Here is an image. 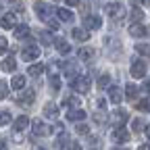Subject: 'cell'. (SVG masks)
Listing matches in <instances>:
<instances>
[{
  "instance_id": "d6a6232c",
  "label": "cell",
  "mask_w": 150,
  "mask_h": 150,
  "mask_svg": "<svg viewBox=\"0 0 150 150\" xmlns=\"http://www.w3.org/2000/svg\"><path fill=\"white\" fill-rule=\"evenodd\" d=\"M136 108H138V110H150V100H140V102L136 104Z\"/></svg>"
},
{
  "instance_id": "3957f363",
  "label": "cell",
  "mask_w": 150,
  "mask_h": 150,
  "mask_svg": "<svg viewBox=\"0 0 150 150\" xmlns=\"http://www.w3.org/2000/svg\"><path fill=\"white\" fill-rule=\"evenodd\" d=\"M146 63L144 61H134L131 63V77L134 79H144L146 77Z\"/></svg>"
},
{
  "instance_id": "5bb4252c",
  "label": "cell",
  "mask_w": 150,
  "mask_h": 150,
  "mask_svg": "<svg viewBox=\"0 0 150 150\" xmlns=\"http://www.w3.org/2000/svg\"><path fill=\"white\" fill-rule=\"evenodd\" d=\"M129 35H134V38H142L146 35V27L140 25V23H131L129 25Z\"/></svg>"
},
{
  "instance_id": "7c38bea8",
  "label": "cell",
  "mask_w": 150,
  "mask_h": 150,
  "mask_svg": "<svg viewBox=\"0 0 150 150\" xmlns=\"http://www.w3.org/2000/svg\"><path fill=\"white\" fill-rule=\"evenodd\" d=\"M27 125H29V119H27L25 115H21V117H17V119H15V125H13V127H15V131L19 134V131H25Z\"/></svg>"
},
{
  "instance_id": "bcb514c9",
  "label": "cell",
  "mask_w": 150,
  "mask_h": 150,
  "mask_svg": "<svg viewBox=\"0 0 150 150\" xmlns=\"http://www.w3.org/2000/svg\"><path fill=\"white\" fill-rule=\"evenodd\" d=\"M33 150H46V148H42V146H33Z\"/></svg>"
},
{
  "instance_id": "8fae6325",
  "label": "cell",
  "mask_w": 150,
  "mask_h": 150,
  "mask_svg": "<svg viewBox=\"0 0 150 150\" xmlns=\"http://www.w3.org/2000/svg\"><path fill=\"white\" fill-rule=\"evenodd\" d=\"M54 46H56V50H59L61 54H69V52H71L69 42H67V40H63V38H56V40H54Z\"/></svg>"
},
{
  "instance_id": "d6986e66",
  "label": "cell",
  "mask_w": 150,
  "mask_h": 150,
  "mask_svg": "<svg viewBox=\"0 0 150 150\" xmlns=\"http://www.w3.org/2000/svg\"><path fill=\"white\" fill-rule=\"evenodd\" d=\"M19 100H21V104H33V100H35V92H33V90L23 92L21 96H19Z\"/></svg>"
},
{
  "instance_id": "52a82bcc",
  "label": "cell",
  "mask_w": 150,
  "mask_h": 150,
  "mask_svg": "<svg viewBox=\"0 0 150 150\" xmlns=\"http://www.w3.org/2000/svg\"><path fill=\"white\" fill-rule=\"evenodd\" d=\"M31 127H33V136H46V134H50V127L42 119H35Z\"/></svg>"
},
{
  "instance_id": "4dcf8cb0",
  "label": "cell",
  "mask_w": 150,
  "mask_h": 150,
  "mask_svg": "<svg viewBox=\"0 0 150 150\" xmlns=\"http://www.w3.org/2000/svg\"><path fill=\"white\" fill-rule=\"evenodd\" d=\"M50 83H52V88H61V77L54 71H50Z\"/></svg>"
},
{
  "instance_id": "9c48e42d",
  "label": "cell",
  "mask_w": 150,
  "mask_h": 150,
  "mask_svg": "<svg viewBox=\"0 0 150 150\" xmlns=\"http://www.w3.org/2000/svg\"><path fill=\"white\" fill-rule=\"evenodd\" d=\"M83 25L88 29H100L102 27V21H100V17H96V15H88L83 19Z\"/></svg>"
},
{
  "instance_id": "83f0119b",
  "label": "cell",
  "mask_w": 150,
  "mask_h": 150,
  "mask_svg": "<svg viewBox=\"0 0 150 150\" xmlns=\"http://www.w3.org/2000/svg\"><path fill=\"white\" fill-rule=\"evenodd\" d=\"M108 83H110V75L108 73H104V75L98 77V88H108Z\"/></svg>"
},
{
  "instance_id": "44dd1931",
  "label": "cell",
  "mask_w": 150,
  "mask_h": 150,
  "mask_svg": "<svg viewBox=\"0 0 150 150\" xmlns=\"http://www.w3.org/2000/svg\"><path fill=\"white\" fill-rule=\"evenodd\" d=\"M27 73L31 75V77H40V75L44 73V65H38V63H33V65H29Z\"/></svg>"
},
{
  "instance_id": "f546056e",
  "label": "cell",
  "mask_w": 150,
  "mask_h": 150,
  "mask_svg": "<svg viewBox=\"0 0 150 150\" xmlns=\"http://www.w3.org/2000/svg\"><path fill=\"white\" fill-rule=\"evenodd\" d=\"M131 129H134V131L146 129V127H144V121H142V119H134V121H131Z\"/></svg>"
},
{
  "instance_id": "1f68e13d",
  "label": "cell",
  "mask_w": 150,
  "mask_h": 150,
  "mask_svg": "<svg viewBox=\"0 0 150 150\" xmlns=\"http://www.w3.org/2000/svg\"><path fill=\"white\" fill-rule=\"evenodd\" d=\"M40 42H42L44 46H48V44L52 42V38H50V33H48V31H42V33H40Z\"/></svg>"
},
{
  "instance_id": "f1b7e54d",
  "label": "cell",
  "mask_w": 150,
  "mask_h": 150,
  "mask_svg": "<svg viewBox=\"0 0 150 150\" xmlns=\"http://www.w3.org/2000/svg\"><path fill=\"white\" fill-rule=\"evenodd\" d=\"M136 50H138L140 54H144L146 59H150V46H148V44H138V46H136Z\"/></svg>"
},
{
  "instance_id": "60d3db41",
  "label": "cell",
  "mask_w": 150,
  "mask_h": 150,
  "mask_svg": "<svg viewBox=\"0 0 150 150\" xmlns=\"http://www.w3.org/2000/svg\"><path fill=\"white\" fill-rule=\"evenodd\" d=\"M8 119H11V115L4 110V112H2V125H6V123H8Z\"/></svg>"
},
{
  "instance_id": "9a60e30c",
  "label": "cell",
  "mask_w": 150,
  "mask_h": 150,
  "mask_svg": "<svg viewBox=\"0 0 150 150\" xmlns=\"http://www.w3.org/2000/svg\"><path fill=\"white\" fill-rule=\"evenodd\" d=\"M71 35H73V40H77V42H88V38H90L88 29H77V27L71 31Z\"/></svg>"
},
{
  "instance_id": "d590c367",
  "label": "cell",
  "mask_w": 150,
  "mask_h": 150,
  "mask_svg": "<svg viewBox=\"0 0 150 150\" xmlns=\"http://www.w3.org/2000/svg\"><path fill=\"white\" fill-rule=\"evenodd\" d=\"M77 134L88 136V134H90V127H88V125H83V123H79V125H77Z\"/></svg>"
},
{
  "instance_id": "b9f144b4",
  "label": "cell",
  "mask_w": 150,
  "mask_h": 150,
  "mask_svg": "<svg viewBox=\"0 0 150 150\" xmlns=\"http://www.w3.org/2000/svg\"><path fill=\"white\" fill-rule=\"evenodd\" d=\"M69 150H81V146H79V144H77V142H73V144H71V146H69Z\"/></svg>"
},
{
  "instance_id": "277c9868",
  "label": "cell",
  "mask_w": 150,
  "mask_h": 150,
  "mask_svg": "<svg viewBox=\"0 0 150 150\" xmlns=\"http://www.w3.org/2000/svg\"><path fill=\"white\" fill-rule=\"evenodd\" d=\"M112 140H115L117 144H125V142H129V131H127V127H123V125L115 127V129H112Z\"/></svg>"
},
{
  "instance_id": "ee69618b",
  "label": "cell",
  "mask_w": 150,
  "mask_h": 150,
  "mask_svg": "<svg viewBox=\"0 0 150 150\" xmlns=\"http://www.w3.org/2000/svg\"><path fill=\"white\" fill-rule=\"evenodd\" d=\"M138 150H150V146H148V144H142V146H140Z\"/></svg>"
},
{
  "instance_id": "cb8c5ba5",
  "label": "cell",
  "mask_w": 150,
  "mask_h": 150,
  "mask_svg": "<svg viewBox=\"0 0 150 150\" xmlns=\"http://www.w3.org/2000/svg\"><path fill=\"white\" fill-rule=\"evenodd\" d=\"M2 69L4 71H15L17 69V61L13 59V56H6V59L2 61Z\"/></svg>"
},
{
  "instance_id": "ffe728a7",
  "label": "cell",
  "mask_w": 150,
  "mask_h": 150,
  "mask_svg": "<svg viewBox=\"0 0 150 150\" xmlns=\"http://www.w3.org/2000/svg\"><path fill=\"white\" fill-rule=\"evenodd\" d=\"M56 17H59L61 21H65V23L73 21V13H71V11H67V8H56Z\"/></svg>"
},
{
  "instance_id": "5b68a950",
  "label": "cell",
  "mask_w": 150,
  "mask_h": 150,
  "mask_svg": "<svg viewBox=\"0 0 150 150\" xmlns=\"http://www.w3.org/2000/svg\"><path fill=\"white\" fill-rule=\"evenodd\" d=\"M21 56H23V61L25 63H31V61H35L38 59V56H40V48H38V46H25L23 48V52H21Z\"/></svg>"
},
{
  "instance_id": "7dc6e473",
  "label": "cell",
  "mask_w": 150,
  "mask_h": 150,
  "mask_svg": "<svg viewBox=\"0 0 150 150\" xmlns=\"http://www.w3.org/2000/svg\"><path fill=\"white\" fill-rule=\"evenodd\" d=\"M146 136H148V138H150V125H148V127H146Z\"/></svg>"
},
{
  "instance_id": "4fadbf2b",
  "label": "cell",
  "mask_w": 150,
  "mask_h": 150,
  "mask_svg": "<svg viewBox=\"0 0 150 150\" xmlns=\"http://www.w3.org/2000/svg\"><path fill=\"white\" fill-rule=\"evenodd\" d=\"M11 27H17L15 15H13V13H4V15H2V29H11Z\"/></svg>"
},
{
  "instance_id": "2e32d148",
  "label": "cell",
  "mask_w": 150,
  "mask_h": 150,
  "mask_svg": "<svg viewBox=\"0 0 150 150\" xmlns=\"http://www.w3.org/2000/svg\"><path fill=\"white\" fill-rule=\"evenodd\" d=\"M67 119H71V121H83L86 119V112L81 108H73V110L67 112Z\"/></svg>"
},
{
  "instance_id": "e0dca14e",
  "label": "cell",
  "mask_w": 150,
  "mask_h": 150,
  "mask_svg": "<svg viewBox=\"0 0 150 150\" xmlns=\"http://www.w3.org/2000/svg\"><path fill=\"white\" fill-rule=\"evenodd\" d=\"M112 119H115V123H117L115 127H119V125H125V121H127V112L119 108V110H115V112H112Z\"/></svg>"
},
{
  "instance_id": "8d00e7d4",
  "label": "cell",
  "mask_w": 150,
  "mask_h": 150,
  "mask_svg": "<svg viewBox=\"0 0 150 150\" xmlns=\"http://www.w3.org/2000/svg\"><path fill=\"white\" fill-rule=\"evenodd\" d=\"M46 23H48V27H50V29H59V23H56L54 19H48Z\"/></svg>"
},
{
  "instance_id": "6da1fadb",
  "label": "cell",
  "mask_w": 150,
  "mask_h": 150,
  "mask_svg": "<svg viewBox=\"0 0 150 150\" xmlns=\"http://www.w3.org/2000/svg\"><path fill=\"white\" fill-rule=\"evenodd\" d=\"M104 11H106V15H108L110 19H121V17L125 15V6H123L121 2H110Z\"/></svg>"
},
{
  "instance_id": "30bf717a",
  "label": "cell",
  "mask_w": 150,
  "mask_h": 150,
  "mask_svg": "<svg viewBox=\"0 0 150 150\" xmlns=\"http://www.w3.org/2000/svg\"><path fill=\"white\" fill-rule=\"evenodd\" d=\"M56 115H59V106H56L54 102H46V104H44V117L54 119Z\"/></svg>"
},
{
  "instance_id": "ab89813d",
  "label": "cell",
  "mask_w": 150,
  "mask_h": 150,
  "mask_svg": "<svg viewBox=\"0 0 150 150\" xmlns=\"http://www.w3.org/2000/svg\"><path fill=\"white\" fill-rule=\"evenodd\" d=\"M65 2H67L69 6H79V2H81V0H65Z\"/></svg>"
},
{
  "instance_id": "4316f807",
  "label": "cell",
  "mask_w": 150,
  "mask_h": 150,
  "mask_svg": "<svg viewBox=\"0 0 150 150\" xmlns=\"http://www.w3.org/2000/svg\"><path fill=\"white\" fill-rule=\"evenodd\" d=\"M129 17H131V21H134V23H140L142 19H144V13H142L140 8H134V11L129 13Z\"/></svg>"
},
{
  "instance_id": "ac0fdd59",
  "label": "cell",
  "mask_w": 150,
  "mask_h": 150,
  "mask_svg": "<svg viewBox=\"0 0 150 150\" xmlns=\"http://www.w3.org/2000/svg\"><path fill=\"white\" fill-rule=\"evenodd\" d=\"M25 35H29V25L27 23H19L17 27H15V38H25Z\"/></svg>"
},
{
  "instance_id": "7402d4cb",
  "label": "cell",
  "mask_w": 150,
  "mask_h": 150,
  "mask_svg": "<svg viewBox=\"0 0 150 150\" xmlns=\"http://www.w3.org/2000/svg\"><path fill=\"white\" fill-rule=\"evenodd\" d=\"M125 96H127L129 100H136V98H138V86H136V83H127V88H125Z\"/></svg>"
},
{
  "instance_id": "e575fe53",
  "label": "cell",
  "mask_w": 150,
  "mask_h": 150,
  "mask_svg": "<svg viewBox=\"0 0 150 150\" xmlns=\"http://www.w3.org/2000/svg\"><path fill=\"white\" fill-rule=\"evenodd\" d=\"M0 96H2V98H6V96H8V83H6V81L0 83Z\"/></svg>"
},
{
  "instance_id": "f6af8a7d",
  "label": "cell",
  "mask_w": 150,
  "mask_h": 150,
  "mask_svg": "<svg viewBox=\"0 0 150 150\" xmlns=\"http://www.w3.org/2000/svg\"><path fill=\"white\" fill-rule=\"evenodd\" d=\"M129 2H134V4H142V2H146V0H129Z\"/></svg>"
},
{
  "instance_id": "f35d334b",
  "label": "cell",
  "mask_w": 150,
  "mask_h": 150,
  "mask_svg": "<svg viewBox=\"0 0 150 150\" xmlns=\"http://www.w3.org/2000/svg\"><path fill=\"white\" fill-rule=\"evenodd\" d=\"M0 48H2V52H6V48H8V44H6V38H2V40H0Z\"/></svg>"
},
{
  "instance_id": "d4e9b609",
  "label": "cell",
  "mask_w": 150,
  "mask_h": 150,
  "mask_svg": "<svg viewBox=\"0 0 150 150\" xmlns=\"http://www.w3.org/2000/svg\"><path fill=\"white\" fill-rule=\"evenodd\" d=\"M77 56H79L81 61H90L92 56H94V50H92V48H79V50H77Z\"/></svg>"
},
{
  "instance_id": "484cf974",
  "label": "cell",
  "mask_w": 150,
  "mask_h": 150,
  "mask_svg": "<svg viewBox=\"0 0 150 150\" xmlns=\"http://www.w3.org/2000/svg\"><path fill=\"white\" fill-rule=\"evenodd\" d=\"M75 69H77V65H75V63H67V65H65V75H67V77H71V79H75Z\"/></svg>"
},
{
  "instance_id": "7bdbcfd3",
  "label": "cell",
  "mask_w": 150,
  "mask_h": 150,
  "mask_svg": "<svg viewBox=\"0 0 150 150\" xmlns=\"http://www.w3.org/2000/svg\"><path fill=\"white\" fill-rule=\"evenodd\" d=\"M144 90H146V92H150V79H148V81H144Z\"/></svg>"
},
{
  "instance_id": "836d02e7",
  "label": "cell",
  "mask_w": 150,
  "mask_h": 150,
  "mask_svg": "<svg viewBox=\"0 0 150 150\" xmlns=\"http://www.w3.org/2000/svg\"><path fill=\"white\" fill-rule=\"evenodd\" d=\"M63 104H65V106H75V108H77V106H79V98H67Z\"/></svg>"
},
{
  "instance_id": "ba28073f",
  "label": "cell",
  "mask_w": 150,
  "mask_h": 150,
  "mask_svg": "<svg viewBox=\"0 0 150 150\" xmlns=\"http://www.w3.org/2000/svg\"><path fill=\"white\" fill-rule=\"evenodd\" d=\"M35 13H38V17L40 19H44V21H48L50 19V13H52V8L48 6V4H44V2H35Z\"/></svg>"
},
{
  "instance_id": "8992f818",
  "label": "cell",
  "mask_w": 150,
  "mask_h": 150,
  "mask_svg": "<svg viewBox=\"0 0 150 150\" xmlns=\"http://www.w3.org/2000/svg\"><path fill=\"white\" fill-rule=\"evenodd\" d=\"M123 96H125V92H123L119 86H110V88H108V100H110L112 104H119V102L123 100Z\"/></svg>"
},
{
  "instance_id": "74e56055",
  "label": "cell",
  "mask_w": 150,
  "mask_h": 150,
  "mask_svg": "<svg viewBox=\"0 0 150 150\" xmlns=\"http://www.w3.org/2000/svg\"><path fill=\"white\" fill-rule=\"evenodd\" d=\"M65 142H67V138H65V136L56 138V146H59V148H61V146H65Z\"/></svg>"
},
{
  "instance_id": "603a6c76",
  "label": "cell",
  "mask_w": 150,
  "mask_h": 150,
  "mask_svg": "<svg viewBox=\"0 0 150 150\" xmlns=\"http://www.w3.org/2000/svg\"><path fill=\"white\" fill-rule=\"evenodd\" d=\"M11 86H13L15 90H23V88H25V77H23V75H15L13 81H11Z\"/></svg>"
},
{
  "instance_id": "7a4b0ae2",
  "label": "cell",
  "mask_w": 150,
  "mask_h": 150,
  "mask_svg": "<svg viewBox=\"0 0 150 150\" xmlns=\"http://www.w3.org/2000/svg\"><path fill=\"white\" fill-rule=\"evenodd\" d=\"M71 88L75 90V92H79V94H86V92H90V79L88 77H75V79H71Z\"/></svg>"
}]
</instances>
